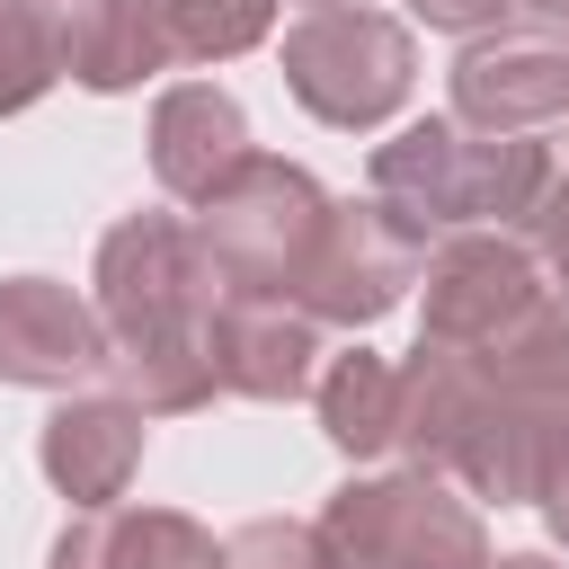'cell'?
Wrapping results in <instances>:
<instances>
[{
  "mask_svg": "<svg viewBox=\"0 0 569 569\" xmlns=\"http://www.w3.org/2000/svg\"><path fill=\"white\" fill-rule=\"evenodd\" d=\"M222 569H329V542L320 525H284V516H258L222 542Z\"/></svg>",
  "mask_w": 569,
  "mask_h": 569,
  "instance_id": "e0dca14e",
  "label": "cell"
},
{
  "mask_svg": "<svg viewBox=\"0 0 569 569\" xmlns=\"http://www.w3.org/2000/svg\"><path fill=\"white\" fill-rule=\"evenodd\" d=\"M62 80V18L36 0H0V116L36 107Z\"/></svg>",
  "mask_w": 569,
  "mask_h": 569,
  "instance_id": "9a60e30c",
  "label": "cell"
},
{
  "mask_svg": "<svg viewBox=\"0 0 569 569\" xmlns=\"http://www.w3.org/2000/svg\"><path fill=\"white\" fill-rule=\"evenodd\" d=\"M151 9L169 36V62H222L267 36V0H151Z\"/></svg>",
  "mask_w": 569,
  "mask_h": 569,
  "instance_id": "2e32d148",
  "label": "cell"
},
{
  "mask_svg": "<svg viewBox=\"0 0 569 569\" xmlns=\"http://www.w3.org/2000/svg\"><path fill=\"white\" fill-rule=\"evenodd\" d=\"M533 9H551V18H569V0H533Z\"/></svg>",
  "mask_w": 569,
  "mask_h": 569,
  "instance_id": "7402d4cb",
  "label": "cell"
},
{
  "mask_svg": "<svg viewBox=\"0 0 569 569\" xmlns=\"http://www.w3.org/2000/svg\"><path fill=\"white\" fill-rule=\"evenodd\" d=\"M551 178L542 133H471V124H409L373 151V204H391L409 231L436 222H525Z\"/></svg>",
  "mask_w": 569,
  "mask_h": 569,
  "instance_id": "7a4b0ae2",
  "label": "cell"
},
{
  "mask_svg": "<svg viewBox=\"0 0 569 569\" xmlns=\"http://www.w3.org/2000/svg\"><path fill=\"white\" fill-rule=\"evenodd\" d=\"M427 267V231H409L391 204H329V222L311 231L284 302L311 320H382L400 302V284Z\"/></svg>",
  "mask_w": 569,
  "mask_h": 569,
  "instance_id": "8992f818",
  "label": "cell"
},
{
  "mask_svg": "<svg viewBox=\"0 0 569 569\" xmlns=\"http://www.w3.org/2000/svg\"><path fill=\"white\" fill-rule=\"evenodd\" d=\"M542 293H551L542 267L498 231H462V240L427 249V338L436 347H471V338L507 329L516 311H533Z\"/></svg>",
  "mask_w": 569,
  "mask_h": 569,
  "instance_id": "52a82bcc",
  "label": "cell"
},
{
  "mask_svg": "<svg viewBox=\"0 0 569 569\" xmlns=\"http://www.w3.org/2000/svg\"><path fill=\"white\" fill-rule=\"evenodd\" d=\"M320 9H347V0H320Z\"/></svg>",
  "mask_w": 569,
  "mask_h": 569,
  "instance_id": "603a6c76",
  "label": "cell"
},
{
  "mask_svg": "<svg viewBox=\"0 0 569 569\" xmlns=\"http://www.w3.org/2000/svg\"><path fill=\"white\" fill-rule=\"evenodd\" d=\"M36 9H53V18H71V0H36Z\"/></svg>",
  "mask_w": 569,
  "mask_h": 569,
  "instance_id": "44dd1931",
  "label": "cell"
},
{
  "mask_svg": "<svg viewBox=\"0 0 569 569\" xmlns=\"http://www.w3.org/2000/svg\"><path fill=\"white\" fill-rule=\"evenodd\" d=\"M427 27H453V36H471V27H489L498 9H516V0H409Z\"/></svg>",
  "mask_w": 569,
  "mask_h": 569,
  "instance_id": "d6986e66",
  "label": "cell"
},
{
  "mask_svg": "<svg viewBox=\"0 0 569 569\" xmlns=\"http://www.w3.org/2000/svg\"><path fill=\"white\" fill-rule=\"evenodd\" d=\"M498 569H551V560H498Z\"/></svg>",
  "mask_w": 569,
  "mask_h": 569,
  "instance_id": "ffe728a7",
  "label": "cell"
},
{
  "mask_svg": "<svg viewBox=\"0 0 569 569\" xmlns=\"http://www.w3.org/2000/svg\"><path fill=\"white\" fill-rule=\"evenodd\" d=\"M320 222H329V196H320L302 169L249 151V160L204 196L196 240H204V258L222 267V284H240V293H284Z\"/></svg>",
  "mask_w": 569,
  "mask_h": 569,
  "instance_id": "277c9868",
  "label": "cell"
},
{
  "mask_svg": "<svg viewBox=\"0 0 569 569\" xmlns=\"http://www.w3.org/2000/svg\"><path fill=\"white\" fill-rule=\"evenodd\" d=\"M329 569H489L480 516L436 480V471H391L356 480L320 516Z\"/></svg>",
  "mask_w": 569,
  "mask_h": 569,
  "instance_id": "3957f363",
  "label": "cell"
},
{
  "mask_svg": "<svg viewBox=\"0 0 569 569\" xmlns=\"http://www.w3.org/2000/svg\"><path fill=\"white\" fill-rule=\"evenodd\" d=\"M133 462H142V409H124V400H71V409L44 418V471H53L62 498L116 507L124 480H133Z\"/></svg>",
  "mask_w": 569,
  "mask_h": 569,
  "instance_id": "7c38bea8",
  "label": "cell"
},
{
  "mask_svg": "<svg viewBox=\"0 0 569 569\" xmlns=\"http://www.w3.org/2000/svg\"><path fill=\"white\" fill-rule=\"evenodd\" d=\"M551 116H569V53L560 44H471L453 62V124L542 133Z\"/></svg>",
  "mask_w": 569,
  "mask_h": 569,
  "instance_id": "9c48e42d",
  "label": "cell"
},
{
  "mask_svg": "<svg viewBox=\"0 0 569 569\" xmlns=\"http://www.w3.org/2000/svg\"><path fill=\"white\" fill-rule=\"evenodd\" d=\"M409 27L382 18V9H311L293 36H284V80L293 98L320 116V124H382L400 98H409Z\"/></svg>",
  "mask_w": 569,
  "mask_h": 569,
  "instance_id": "5b68a950",
  "label": "cell"
},
{
  "mask_svg": "<svg viewBox=\"0 0 569 569\" xmlns=\"http://www.w3.org/2000/svg\"><path fill=\"white\" fill-rule=\"evenodd\" d=\"M53 569H222V551L169 507H89L53 542Z\"/></svg>",
  "mask_w": 569,
  "mask_h": 569,
  "instance_id": "4fadbf2b",
  "label": "cell"
},
{
  "mask_svg": "<svg viewBox=\"0 0 569 569\" xmlns=\"http://www.w3.org/2000/svg\"><path fill=\"white\" fill-rule=\"evenodd\" d=\"M320 427H329V445L338 453H382V445H400V373L382 365V356H338L329 373H320Z\"/></svg>",
  "mask_w": 569,
  "mask_h": 569,
  "instance_id": "5bb4252c",
  "label": "cell"
},
{
  "mask_svg": "<svg viewBox=\"0 0 569 569\" xmlns=\"http://www.w3.org/2000/svg\"><path fill=\"white\" fill-rule=\"evenodd\" d=\"M213 311L222 267L204 240L169 213H133L98 249V329L116 338V365L133 373L142 409H196L213 400Z\"/></svg>",
  "mask_w": 569,
  "mask_h": 569,
  "instance_id": "6da1fadb",
  "label": "cell"
},
{
  "mask_svg": "<svg viewBox=\"0 0 569 569\" xmlns=\"http://www.w3.org/2000/svg\"><path fill=\"white\" fill-rule=\"evenodd\" d=\"M240 160H249V124H240V98L231 89L187 80V89L160 98V116H151V169H160L169 196L204 204Z\"/></svg>",
  "mask_w": 569,
  "mask_h": 569,
  "instance_id": "8fae6325",
  "label": "cell"
},
{
  "mask_svg": "<svg viewBox=\"0 0 569 569\" xmlns=\"http://www.w3.org/2000/svg\"><path fill=\"white\" fill-rule=\"evenodd\" d=\"M89 365H107V329L89 302H71V284H0V382H80Z\"/></svg>",
  "mask_w": 569,
  "mask_h": 569,
  "instance_id": "30bf717a",
  "label": "cell"
},
{
  "mask_svg": "<svg viewBox=\"0 0 569 569\" xmlns=\"http://www.w3.org/2000/svg\"><path fill=\"white\" fill-rule=\"evenodd\" d=\"M525 222H533V240H542V258H551V276H560L551 293L569 302V169H560V160H551V178H542V196H533Z\"/></svg>",
  "mask_w": 569,
  "mask_h": 569,
  "instance_id": "ac0fdd59",
  "label": "cell"
},
{
  "mask_svg": "<svg viewBox=\"0 0 569 569\" xmlns=\"http://www.w3.org/2000/svg\"><path fill=\"white\" fill-rule=\"evenodd\" d=\"M311 356H320L311 311H293L284 293H222V311H213V382L222 391L293 400V391H311Z\"/></svg>",
  "mask_w": 569,
  "mask_h": 569,
  "instance_id": "ba28073f",
  "label": "cell"
}]
</instances>
